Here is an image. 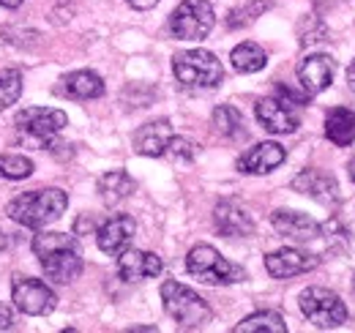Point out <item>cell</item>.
<instances>
[{"instance_id":"cell-12","label":"cell","mask_w":355,"mask_h":333,"mask_svg":"<svg viewBox=\"0 0 355 333\" xmlns=\"http://www.w3.org/2000/svg\"><path fill=\"white\" fill-rule=\"evenodd\" d=\"M317 265H320V257H314L311 251L293 249V246L270 251L266 257V271L273 279H293V276L309 273Z\"/></svg>"},{"instance_id":"cell-14","label":"cell","mask_w":355,"mask_h":333,"mask_svg":"<svg viewBox=\"0 0 355 333\" xmlns=\"http://www.w3.org/2000/svg\"><path fill=\"white\" fill-rule=\"evenodd\" d=\"M254 115H257L260 126L270 134H293V131H298V115H295L293 104H287L279 96L260 99L257 107H254Z\"/></svg>"},{"instance_id":"cell-27","label":"cell","mask_w":355,"mask_h":333,"mask_svg":"<svg viewBox=\"0 0 355 333\" xmlns=\"http://www.w3.org/2000/svg\"><path fill=\"white\" fill-rule=\"evenodd\" d=\"M22 96V74L17 69H0V112L17 104Z\"/></svg>"},{"instance_id":"cell-34","label":"cell","mask_w":355,"mask_h":333,"mask_svg":"<svg viewBox=\"0 0 355 333\" xmlns=\"http://www.w3.org/2000/svg\"><path fill=\"white\" fill-rule=\"evenodd\" d=\"M350 180L355 183V162H350Z\"/></svg>"},{"instance_id":"cell-19","label":"cell","mask_w":355,"mask_h":333,"mask_svg":"<svg viewBox=\"0 0 355 333\" xmlns=\"http://www.w3.org/2000/svg\"><path fill=\"white\" fill-rule=\"evenodd\" d=\"M173 139V123L170 121H150V123L139 126V131L134 134V151L139 156H150L159 159L167 151V142Z\"/></svg>"},{"instance_id":"cell-33","label":"cell","mask_w":355,"mask_h":333,"mask_svg":"<svg viewBox=\"0 0 355 333\" xmlns=\"http://www.w3.org/2000/svg\"><path fill=\"white\" fill-rule=\"evenodd\" d=\"M22 3H25V0H0V6H3V8H19Z\"/></svg>"},{"instance_id":"cell-7","label":"cell","mask_w":355,"mask_h":333,"mask_svg":"<svg viewBox=\"0 0 355 333\" xmlns=\"http://www.w3.org/2000/svg\"><path fill=\"white\" fill-rule=\"evenodd\" d=\"M214 25L216 14L208 0H183L170 14V33L180 42H202Z\"/></svg>"},{"instance_id":"cell-22","label":"cell","mask_w":355,"mask_h":333,"mask_svg":"<svg viewBox=\"0 0 355 333\" xmlns=\"http://www.w3.org/2000/svg\"><path fill=\"white\" fill-rule=\"evenodd\" d=\"M134 189H137L134 178L123 169H112L98 178V197L104 200V205H118V203L129 200Z\"/></svg>"},{"instance_id":"cell-17","label":"cell","mask_w":355,"mask_h":333,"mask_svg":"<svg viewBox=\"0 0 355 333\" xmlns=\"http://www.w3.org/2000/svg\"><path fill=\"white\" fill-rule=\"evenodd\" d=\"M284 159H287V151L279 142H257L254 148L241 153L238 169L243 175H268L279 164H284Z\"/></svg>"},{"instance_id":"cell-28","label":"cell","mask_w":355,"mask_h":333,"mask_svg":"<svg viewBox=\"0 0 355 333\" xmlns=\"http://www.w3.org/2000/svg\"><path fill=\"white\" fill-rule=\"evenodd\" d=\"M268 6H270L268 0H260V3H249V6H243V8H235V11H230L227 25H230V28H243V25H249L254 17H260Z\"/></svg>"},{"instance_id":"cell-36","label":"cell","mask_w":355,"mask_h":333,"mask_svg":"<svg viewBox=\"0 0 355 333\" xmlns=\"http://www.w3.org/2000/svg\"><path fill=\"white\" fill-rule=\"evenodd\" d=\"M353 290H355V276H353Z\"/></svg>"},{"instance_id":"cell-18","label":"cell","mask_w":355,"mask_h":333,"mask_svg":"<svg viewBox=\"0 0 355 333\" xmlns=\"http://www.w3.org/2000/svg\"><path fill=\"white\" fill-rule=\"evenodd\" d=\"M334 74H336V63L328 55H309L298 63V83L304 85L311 96L322 93L334 83Z\"/></svg>"},{"instance_id":"cell-25","label":"cell","mask_w":355,"mask_h":333,"mask_svg":"<svg viewBox=\"0 0 355 333\" xmlns=\"http://www.w3.org/2000/svg\"><path fill=\"white\" fill-rule=\"evenodd\" d=\"M287 325L276 311H254L235 325V333H284Z\"/></svg>"},{"instance_id":"cell-26","label":"cell","mask_w":355,"mask_h":333,"mask_svg":"<svg viewBox=\"0 0 355 333\" xmlns=\"http://www.w3.org/2000/svg\"><path fill=\"white\" fill-rule=\"evenodd\" d=\"M33 162L28 156H19V153H3L0 156V178H8V180H25L33 175Z\"/></svg>"},{"instance_id":"cell-8","label":"cell","mask_w":355,"mask_h":333,"mask_svg":"<svg viewBox=\"0 0 355 333\" xmlns=\"http://www.w3.org/2000/svg\"><path fill=\"white\" fill-rule=\"evenodd\" d=\"M69 123L63 110H52V107H28L22 112H17L14 126L25 139H33L39 148H46L49 139H55L63 126Z\"/></svg>"},{"instance_id":"cell-15","label":"cell","mask_w":355,"mask_h":333,"mask_svg":"<svg viewBox=\"0 0 355 333\" xmlns=\"http://www.w3.org/2000/svg\"><path fill=\"white\" fill-rule=\"evenodd\" d=\"M164 271V262L159 254L153 251L126 249L118 254V273L123 282H145V279H156Z\"/></svg>"},{"instance_id":"cell-10","label":"cell","mask_w":355,"mask_h":333,"mask_svg":"<svg viewBox=\"0 0 355 333\" xmlns=\"http://www.w3.org/2000/svg\"><path fill=\"white\" fill-rule=\"evenodd\" d=\"M270 224H273V230L282 238L298 241V244H309V241L322 235V224L314 221L306 213H301V210H290V208L273 210L270 213Z\"/></svg>"},{"instance_id":"cell-13","label":"cell","mask_w":355,"mask_h":333,"mask_svg":"<svg viewBox=\"0 0 355 333\" xmlns=\"http://www.w3.org/2000/svg\"><path fill=\"white\" fill-rule=\"evenodd\" d=\"M293 189H295L298 194L311 197L314 203H320V205H325V208H336L339 200H342L339 183H336L331 175L320 172V169H304V172H298V175L293 178Z\"/></svg>"},{"instance_id":"cell-16","label":"cell","mask_w":355,"mask_h":333,"mask_svg":"<svg viewBox=\"0 0 355 333\" xmlns=\"http://www.w3.org/2000/svg\"><path fill=\"white\" fill-rule=\"evenodd\" d=\"M214 224L224 238H249V235H254V219L235 200H222L214 208Z\"/></svg>"},{"instance_id":"cell-5","label":"cell","mask_w":355,"mask_h":333,"mask_svg":"<svg viewBox=\"0 0 355 333\" xmlns=\"http://www.w3.org/2000/svg\"><path fill=\"white\" fill-rule=\"evenodd\" d=\"M186 271L202 282V284H214V287H224V284H238L246 279V271L232 265L230 259H224L219 251L208 244H200L189 251L186 257Z\"/></svg>"},{"instance_id":"cell-24","label":"cell","mask_w":355,"mask_h":333,"mask_svg":"<svg viewBox=\"0 0 355 333\" xmlns=\"http://www.w3.org/2000/svg\"><path fill=\"white\" fill-rule=\"evenodd\" d=\"M211 123H214V128H216L222 137H227V139H241V137H246L243 115H241L235 107H230V104H222V107L214 110Z\"/></svg>"},{"instance_id":"cell-20","label":"cell","mask_w":355,"mask_h":333,"mask_svg":"<svg viewBox=\"0 0 355 333\" xmlns=\"http://www.w3.org/2000/svg\"><path fill=\"white\" fill-rule=\"evenodd\" d=\"M60 90L69 96V99H80V101H88V99H98L104 96V80L88 71V69H80V71H71L60 80Z\"/></svg>"},{"instance_id":"cell-11","label":"cell","mask_w":355,"mask_h":333,"mask_svg":"<svg viewBox=\"0 0 355 333\" xmlns=\"http://www.w3.org/2000/svg\"><path fill=\"white\" fill-rule=\"evenodd\" d=\"M134 235H137V221H134L132 216H126V213H115V216H110L98 227L96 244H98V249L104 251V254L118 257V254H123L132 246Z\"/></svg>"},{"instance_id":"cell-1","label":"cell","mask_w":355,"mask_h":333,"mask_svg":"<svg viewBox=\"0 0 355 333\" xmlns=\"http://www.w3.org/2000/svg\"><path fill=\"white\" fill-rule=\"evenodd\" d=\"M31 246L44 268V276L55 284H71L74 279H80L85 262H83V246L74 235L44 230L33 235Z\"/></svg>"},{"instance_id":"cell-29","label":"cell","mask_w":355,"mask_h":333,"mask_svg":"<svg viewBox=\"0 0 355 333\" xmlns=\"http://www.w3.org/2000/svg\"><path fill=\"white\" fill-rule=\"evenodd\" d=\"M164 156H170L173 162H191V159L197 156V145H194L191 139H186V137H175V134H173V139L167 142Z\"/></svg>"},{"instance_id":"cell-30","label":"cell","mask_w":355,"mask_h":333,"mask_svg":"<svg viewBox=\"0 0 355 333\" xmlns=\"http://www.w3.org/2000/svg\"><path fill=\"white\" fill-rule=\"evenodd\" d=\"M14 325V306L0 300V331H8Z\"/></svg>"},{"instance_id":"cell-6","label":"cell","mask_w":355,"mask_h":333,"mask_svg":"<svg viewBox=\"0 0 355 333\" xmlns=\"http://www.w3.org/2000/svg\"><path fill=\"white\" fill-rule=\"evenodd\" d=\"M298 306L314 328H325V331L345 325L350 317L345 300L328 287H306L298 295Z\"/></svg>"},{"instance_id":"cell-3","label":"cell","mask_w":355,"mask_h":333,"mask_svg":"<svg viewBox=\"0 0 355 333\" xmlns=\"http://www.w3.org/2000/svg\"><path fill=\"white\" fill-rule=\"evenodd\" d=\"M173 71L178 83L191 90H211V87H219L224 80L222 60L208 49L178 52L173 60Z\"/></svg>"},{"instance_id":"cell-32","label":"cell","mask_w":355,"mask_h":333,"mask_svg":"<svg viewBox=\"0 0 355 333\" xmlns=\"http://www.w3.org/2000/svg\"><path fill=\"white\" fill-rule=\"evenodd\" d=\"M347 85H350V90L355 93V60L347 66Z\"/></svg>"},{"instance_id":"cell-35","label":"cell","mask_w":355,"mask_h":333,"mask_svg":"<svg viewBox=\"0 0 355 333\" xmlns=\"http://www.w3.org/2000/svg\"><path fill=\"white\" fill-rule=\"evenodd\" d=\"M6 249V235H3V232H0V251Z\"/></svg>"},{"instance_id":"cell-23","label":"cell","mask_w":355,"mask_h":333,"mask_svg":"<svg viewBox=\"0 0 355 333\" xmlns=\"http://www.w3.org/2000/svg\"><path fill=\"white\" fill-rule=\"evenodd\" d=\"M230 63H232V69H235L238 74H257V71L266 69L268 55L260 44L243 42L230 52Z\"/></svg>"},{"instance_id":"cell-4","label":"cell","mask_w":355,"mask_h":333,"mask_svg":"<svg viewBox=\"0 0 355 333\" xmlns=\"http://www.w3.org/2000/svg\"><path fill=\"white\" fill-rule=\"evenodd\" d=\"M162 300H164V311L175 320L180 328H202L214 320L211 306L186 284H180L175 279H167L162 284Z\"/></svg>"},{"instance_id":"cell-2","label":"cell","mask_w":355,"mask_h":333,"mask_svg":"<svg viewBox=\"0 0 355 333\" xmlns=\"http://www.w3.org/2000/svg\"><path fill=\"white\" fill-rule=\"evenodd\" d=\"M66 205H69V197L63 189H36V191H25L14 197L6 213L22 227L42 230L46 224L58 221L66 213Z\"/></svg>"},{"instance_id":"cell-31","label":"cell","mask_w":355,"mask_h":333,"mask_svg":"<svg viewBox=\"0 0 355 333\" xmlns=\"http://www.w3.org/2000/svg\"><path fill=\"white\" fill-rule=\"evenodd\" d=\"M126 3L137 11H150L153 6H159V0H126Z\"/></svg>"},{"instance_id":"cell-21","label":"cell","mask_w":355,"mask_h":333,"mask_svg":"<svg viewBox=\"0 0 355 333\" xmlns=\"http://www.w3.org/2000/svg\"><path fill=\"white\" fill-rule=\"evenodd\" d=\"M325 139L347 148L355 142V112L347 107H334L325 115Z\"/></svg>"},{"instance_id":"cell-9","label":"cell","mask_w":355,"mask_h":333,"mask_svg":"<svg viewBox=\"0 0 355 333\" xmlns=\"http://www.w3.org/2000/svg\"><path fill=\"white\" fill-rule=\"evenodd\" d=\"M11 303L22 314L31 317H44L58 306V298L52 287H46L42 279H28V276H14L11 282Z\"/></svg>"}]
</instances>
